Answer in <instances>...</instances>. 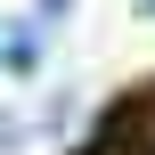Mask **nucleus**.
<instances>
[{
    "instance_id": "39448f33",
    "label": "nucleus",
    "mask_w": 155,
    "mask_h": 155,
    "mask_svg": "<svg viewBox=\"0 0 155 155\" xmlns=\"http://www.w3.org/2000/svg\"><path fill=\"white\" fill-rule=\"evenodd\" d=\"M147 8H155V0H147Z\"/></svg>"
},
{
    "instance_id": "20e7f679",
    "label": "nucleus",
    "mask_w": 155,
    "mask_h": 155,
    "mask_svg": "<svg viewBox=\"0 0 155 155\" xmlns=\"http://www.w3.org/2000/svg\"><path fill=\"white\" fill-rule=\"evenodd\" d=\"M0 41H8V33H0Z\"/></svg>"
},
{
    "instance_id": "f257e3e1",
    "label": "nucleus",
    "mask_w": 155,
    "mask_h": 155,
    "mask_svg": "<svg viewBox=\"0 0 155 155\" xmlns=\"http://www.w3.org/2000/svg\"><path fill=\"white\" fill-rule=\"evenodd\" d=\"M8 147H25V123H16V114H0V155Z\"/></svg>"
},
{
    "instance_id": "f03ea898",
    "label": "nucleus",
    "mask_w": 155,
    "mask_h": 155,
    "mask_svg": "<svg viewBox=\"0 0 155 155\" xmlns=\"http://www.w3.org/2000/svg\"><path fill=\"white\" fill-rule=\"evenodd\" d=\"M33 8H41V25H49V16H74V0H33Z\"/></svg>"
},
{
    "instance_id": "7ed1b4c3",
    "label": "nucleus",
    "mask_w": 155,
    "mask_h": 155,
    "mask_svg": "<svg viewBox=\"0 0 155 155\" xmlns=\"http://www.w3.org/2000/svg\"><path fill=\"white\" fill-rule=\"evenodd\" d=\"M90 155H139V147H90Z\"/></svg>"
}]
</instances>
